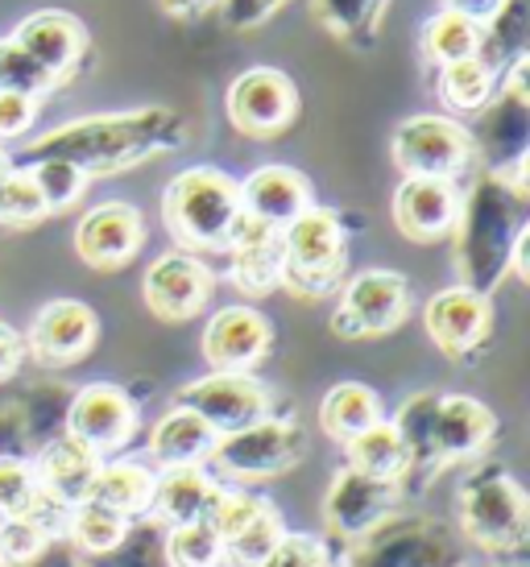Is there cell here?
Masks as SVG:
<instances>
[{
	"mask_svg": "<svg viewBox=\"0 0 530 567\" xmlns=\"http://www.w3.org/2000/svg\"><path fill=\"white\" fill-rule=\"evenodd\" d=\"M465 538L452 522L431 514L394 509L390 518L374 526L365 538L348 543L340 567H460Z\"/></svg>",
	"mask_w": 530,
	"mask_h": 567,
	"instance_id": "cell-6",
	"label": "cell"
},
{
	"mask_svg": "<svg viewBox=\"0 0 530 567\" xmlns=\"http://www.w3.org/2000/svg\"><path fill=\"white\" fill-rule=\"evenodd\" d=\"M92 567H174L166 555V526L154 514H141L129 522L121 543L109 555L92 559Z\"/></svg>",
	"mask_w": 530,
	"mask_h": 567,
	"instance_id": "cell-37",
	"label": "cell"
},
{
	"mask_svg": "<svg viewBox=\"0 0 530 567\" xmlns=\"http://www.w3.org/2000/svg\"><path fill=\"white\" fill-rule=\"evenodd\" d=\"M150 493H154V468L133 456L100 460L95 481L88 488V497L95 505H104V509H112V514H121L129 522L150 514Z\"/></svg>",
	"mask_w": 530,
	"mask_h": 567,
	"instance_id": "cell-29",
	"label": "cell"
},
{
	"mask_svg": "<svg viewBox=\"0 0 530 567\" xmlns=\"http://www.w3.org/2000/svg\"><path fill=\"white\" fill-rule=\"evenodd\" d=\"M26 364V336L9 323H0V381H13Z\"/></svg>",
	"mask_w": 530,
	"mask_h": 567,
	"instance_id": "cell-48",
	"label": "cell"
},
{
	"mask_svg": "<svg viewBox=\"0 0 530 567\" xmlns=\"http://www.w3.org/2000/svg\"><path fill=\"white\" fill-rule=\"evenodd\" d=\"M207 522L224 538V564L233 567H257L265 555L278 547V538L286 535L278 505L262 497V493H249V488L236 485H224Z\"/></svg>",
	"mask_w": 530,
	"mask_h": 567,
	"instance_id": "cell-12",
	"label": "cell"
},
{
	"mask_svg": "<svg viewBox=\"0 0 530 567\" xmlns=\"http://www.w3.org/2000/svg\"><path fill=\"white\" fill-rule=\"evenodd\" d=\"M377 419H381V398H377L369 385H360V381L332 385L328 394H324V402H319V426L340 443L360 435V431L374 426Z\"/></svg>",
	"mask_w": 530,
	"mask_h": 567,
	"instance_id": "cell-33",
	"label": "cell"
},
{
	"mask_svg": "<svg viewBox=\"0 0 530 567\" xmlns=\"http://www.w3.org/2000/svg\"><path fill=\"white\" fill-rule=\"evenodd\" d=\"M0 460H33V443L17 402H0Z\"/></svg>",
	"mask_w": 530,
	"mask_h": 567,
	"instance_id": "cell-47",
	"label": "cell"
},
{
	"mask_svg": "<svg viewBox=\"0 0 530 567\" xmlns=\"http://www.w3.org/2000/svg\"><path fill=\"white\" fill-rule=\"evenodd\" d=\"M390 154L402 174H427V178H448V183H460L477 166L468 125L456 116H444V112L406 116L402 125L394 128Z\"/></svg>",
	"mask_w": 530,
	"mask_h": 567,
	"instance_id": "cell-10",
	"label": "cell"
},
{
	"mask_svg": "<svg viewBox=\"0 0 530 567\" xmlns=\"http://www.w3.org/2000/svg\"><path fill=\"white\" fill-rule=\"evenodd\" d=\"M456 530L493 559H522L530 543V505L501 460H472L456 488Z\"/></svg>",
	"mask_w": 530,
	"mask_h": 567,
	"instance_id": "cell-3",
	"label": "cell"
},
{
	"mask_svg": "<svg viewBox=\"0 0 530 567\" xmlns=\"http://www.w3.org/2000/svg\"><path fill=\"white\" fill-rule=\"evenodd\" d=\"M481 54V25L465 21L460 13H448L439 9L427 25H422V59L427 63H460V59H472Z\"/></svg>",
	"mask_w": 530,
	"mask_h": 567,
	"instance_id": "cell-38",
	"label": "cell"
},
{
	"mask_svg": "<svg viewBox=\"0 0 530 567\" xmlns=\"http://www.w3.org/2000/svg\"><path fill=\"white\" fill-rule=\"evenodd\" d=\"M13 42L26 54H30L38 66H47L54 80L63 83L71 80L79 54L88 47V33L71 13H54V9H42V13H30L21 25L13 30Z\"/></svg>",
	"mask_w": 530,
	"mask_h": 567,
	"instance_id": "cell-26",
	"label": "cell"
},
{
	"mask_svg": "<svg viewBox=\"0 0 530 567\" xmlns=\"http://www.w3.org/2000/svg\"><path fill=\"white\" fill-rule=\"evenodd\" d=\"M88 567H92V564H88Z\"/></svg>",
	"mask_w": 530,
	"mask_h": 567,
	"instance_id": "cell-53",
	"label": "cell"
},
{
	"mask_svg": "<svg viewBox=\"0 0 530 567\" xmlns=\"http://www.w3.org/2000/svg\"><path fill=\"white\" fill-rule=\"evenodd\" d=\"M54 87H59V80L50 75L47 66L33 63L13 38H0V92H21V95L42 100V95L54 92Z\"/></svg>",
	"mask_w": 530,
	"mask_h": 567,
	"instance_id": "cell-41",
	"label": "cell"
},
{
	"mask_svg": "<svg viewBox=\"0 0 530 567\" xmlns=\"http://www.w3.org/2000/svg\"><path fill=\"white\" fill-rule=\"evenodd\" d=\"M228 252V278L241 295H269L282 286V237L278 228L253 220L241 212L233 237L224 245Z\"/></svg>",
	"mask_w": 530,
	"mask_h": 567,
	"instance_id": "cell-23",
	"label": "cell"
},
{
	"mask_svg": "<svg viewBox=\"0 0 530 567\" xmlns=\"http://www.w3.org/2000/svg\"><path fill=\"white\" fill-rule=\"evenodd\" d=\"M312 452L307 431L295 419L282 414H265L257 423L241 426L220 435L207 464L228 481H265V476H282L298 468Z\"/></svg>",
	"mask_w": 530,
	"mask_h": 567,
	"instance_id": "cell-8",
	"label": "cell"
},
{
	"mask_svg": "<svg viewBox=\"0 0 530 567\" xmlns=\"http://www.w3.org/2000/svg\"><path fill=\"white\" fill-rule=\"evenodd\" d=\"M162 220L187 252L224 249L241 220V190L216 166H187L162 190Z\"/></svg>",
	"mask_w": 530,
	"mask_h": 567,
	"instance_id": "cell-4",
	"label": "cell"
},
{
	"mask_svg": "<svg viewBox=\"0 0 530 567\" xmlns=\"http://www.w3.org/2000/svg\"><path fill=\"white\" fill-rule=\"evenodd\" d=\"M282 237V290L295 299H328L340 290L348 269V228L340 212L312 204L278 228Z\"/></svg>",
	"mask_w": 530,
	"mask_h": 567,
	"instance_id": "cell-5",
	"label": "cell"
},
{
	"mask_svg": "<svg viewBox=\"0 0 530 567\" xmlns=\"http://www.w3.org/2000/svg\"><path fill=\"white\" fill-rule=\"evenodd\" d=\"M38 121V100L21 92H0V150L21 142Z\"/></svg>",
	"mask_w": 530,
	"mask_h": 567,
	"instance_id": "cell-45",
	"label": "cell"
},
{
	"mask_svg": "<svg viewBox=\"0 0 530 567\" xmlns=\"http://www.w3.org/2000/svg\"><path fill=\"white\" fill-rule=\"evenodd\" d=\"M460 216V183L427 178V174H402L394 190V224L415 245H436L452 237Z\"/></svg>",
	"mask_w": 530,
	"mask_h": 567,
	"instance_id": "cell-22",
	"label": "cell"
},
{
	"mask_svg": "<svg viewBox=\"0 0 530 567\" xmlns=\"http://www.w3.org/2000/svg\"><path fill=\"white\" fill-rule=\"evenodd\" d=\"M95 336H100V319L88 302L54 299L33 316L30 331H26V357H33L47 369H67L92 352Z\"/></svg>",
	"mask_w": 530,
	"mask_h": 567,
	"instance_id": "cell-20",
	"label": "cell"
},
{
	"mask_svg": "<svg viewBox=\"0 0 530 567\" xmlns=\"http://www.w3.org/2000/svg\"><path fill=\"white\" fill-rule=\"evenodd\" d=\"M71 398H75V390H71V385H63V381H54V378L33 381V385H26V390L13 398L17 410H21V419H26V431H30L33 452H38L42 443L67 435Z\"/></svg>",
	"mask_w": 530,
	"mask_h": 567,
	"instance_id": "cell-32",
	"label": "cell"
},
{
	"mask_svg": "<svg viewBox=\"0 0 530 567\" xmlns=\"http://www.w3.org/2000/svg\"><path fill=\"white\" fill-rule=\"evenodd\" d=\"M274 348V323L249 307V302H228L203 328V361L212 373H253Z\"/></svg>",
	"mask_w": 530,
	"mask_h": 567,
	"instance_id": "cell-19",
	"label": "cell"
},
{
	"mask_svg": "<svg viewBox=\"0 0 530 567\" xmlns=\"http://www.w3.org/2000/svg\"><path fill=\"white\" fill-rule=\"evenodd\" d=\"M50 207L42 199V190L33 187L30 171H13L4 174V183H0V224H9V228H26V224H38L47 220Z\"/></svg>",
	"mask_w": 530,
	"mask_h": 567,
	"instance_id": "cell-42",
	"label": "cell"
},
{
	"mask_svg": "<svg viewBox=\"0 0 530 567\" xmlns=\"http://www.w3.org/2000/svg\"><path fill=\"white\" fill-rule=\"evenodd\" d=\"M145 245V220L141 212L125 199H109L95 204L92 212H83V220L75 224V252L83 266L92 269H121Z\"/></svg>",
	"mask_w": 530,
	"mask_h": 567,
	"instance_id": "cell-21",
	"label": "cell"
},
{
	"mask_svg": "<svg viewBox=\"0 0 530 567\" xmlns=\"http://www.w3.org/2000/svg\"><path fill=\"white\" fill-rule=\"evenodd\" d=\"M30 464H33L38 488H42L54 505L71 509V505H79L88 497V488H92V481H95V468H100V456H95L88 443H79L75 435L67 431L59 440L42 443V447L33 452Z\"/></svg>",
	"mask_w": 530,
	"mask_h": 567,
	"instance_id": "cell-24",
	"label": "cell"
},
{
	"mask_svg": "<svg viewBox=\"0 0 530 567\" xmlns=\"http://www.w3.org/2000/svg\"><path fill=\"white\" fill-rule=\"evenodd\" d=\"M236 190H241V212L269 228H286L298 212L315 204L312 183L291 166H257L245 183H236Z\"/></svg>",
	"mask_w": 530,
	"mask_h": 567,
	"instance_id": "cell-27",
	"label": "cell"
},
{
	"mask_svg": "<svg viewBox=\"0 0 530 567\" xmlns=\"http://www.w3.org/2000/svg\"><path fill=\"white\" fill-rule=\"evenodd\" d=\"M398 505H402V488L394 481H377V476L344 464L340 473L332 476L328 493H324V522L336 538L357 543L390 518Z\"/></svg>",
	"mask_w": 530,
	"mask_h": 567,
	"instance_id": "cell-16",
	"label": "cell"
},
{
	"mask_svg": "<svg viewBox=\"0 0 530 567\" xmlns=\"http://www.w3.org/2000/svg\"><path fill=\"white\" fill-rule=\"evenodd\" d=\"M191 142V125L179 109L166 104H145V109L129 112H104V116H79L67 125L42 133L38 142L21 150V158H63L88 174V178H109V174H125L133 166L162 158V154H179Z\"/></svg>",
	"mask_w": 530,
	"mask_h": 567,
	"instance_id": "cell-1",
	"label": "cell"
},
{
	"mask_svg": "<svg viewBox=\"0 0 530 567\" xmlns=\"http://www.w3.org/2000/svg\"><path fill=\"white\" fill-rule=\"evenodd\" d=\"M422 328L444 357H452L460 364L477 361L489 344V331H493V302L481 290L456 282L431 295V302L422 307Z\"/></svg>",
	"mask_w": 530,
	"mask_h": 567,
	"instance_id": "cell-13",
	"label": "cell"
},
{
	"mask_svg": "<svg viewBox=\"0 0 530 567\" xmlns=\"http://www.w3.org/2000/svg\"><path fill=\"white\" fill-rule=\"evenodd\" d=\"M315 21L353 50H374L390 13V0H312Z\"/></svg>",
	"mask_w": 530,
	"mask_h": 567,
	"instance_id": "cell-31",
	"label": "cell"
},
{
	"mask_svg": "<svg viewBox=\"0 0 530 567\" xmlns=\"http://www.w3.org/2000/svg\"><path fill=\"white\" fill-rule=\"evenodd\" d=\"M13 166L30 171L33 187L42 190V199H47L50 212H63V207L79 204V195L88 187V174L63 158H33V162H13Z\"/></svg>",
	"mask_w": 530,
	"mask_h": 567,
	"instance_id": "cell-40",
	"label": "cell"
},
{
	"mask_svg": "<svg viewBox=\"0 0 530 567\" xmlns=\"http://www.w3.org/2000/svg\"><path fill=\"white\" fill-rule=\"evenodd\" d=\"M174 402L195 410L216 435H228L269 414V385H262L253 373H207L200 381H187Z\"/></svg>",
	"mask_w": 530,
	"mask_h": 567,
	"instance_id": "cell-17",
	"label": "cell"
},
{
	"mask_svg": "<svg viewBox=\"0 0 530 567\" xmlns=\"http://www.w3.org/2000/svg\"><path fill=\"white\" fill-rule=\"evenodd\" d=\"M13 171V158H9V150H0V183H4V174Z\"/></svg>",
	"mask_w": 530,
	"mask_h": 567,
	"instance_id": "cell-51",
	"label": "cell"
},
{
	"mask_svg": "<svg viewBox=\"0 0 530 567\" xmlns=\"http://www.w3.org/2000/svg\"><path fill=\"white\" fill-rule=\"evenodd\" d=\"M460 567H468V564H460Z\"/></svg>",
	"mask_w": 530,
	"mask_h": 567,
	"instance_id": "cell-52",
	"label": "cell"
},
{
	"mask_svg": "<svg viewBox=\"0 0 530 567\" xmlns=\"http://www.w3.org/2000/svg\"><path fill=\"white\" fill-rule=\"evenodd\" d=\"M157 4H162L171 17H195V13H203L212 0H157Z\"/></svg>",
	"mask_w": 530,
	"mask_h": 567,
	"instance_id": "cell-50",
	"label": "cell"
},
{
	"mask_svg": "<svg viewBox=\"0 0 530 567\" xmlns=\"http://www.w3.org/2000/svg\"><path fill=\"white\" fill-rule=\"evenodd\" d=\"M527 183L501 178V174H477L460 195V216H456V269L460 282L493 295L506 274H510V252H514L527 216Z\"/></svg>",
	"mask_w": 530,
	"mask_h": 567,
	"instance_id": "cell-2",
	"label": "cell"
},
{
	"mask_svg": "<svg viewBox=\"0 0 530 567\" xmlns=\"http://www.w3.org/2000/svg\"><path fill=\"white\" fill-rule=\"evenodd\" d=\"M436 92L444 100V109H452L456 116H477L498 92V71L485 63L481 54H472V59L439 66Z\"/></svg>",
	"mask_w": 530,
	"mask_h": 567,
	"instance_id": "cell-34",
	"label": "cell"
},
{
	"mask_svg": "<svg viewBox=\"0 0 530 567\" xmlns=\"http://www.w3.org/2000/svg\"><path fill=\"white\" fill-rule=\"evenodd\" d=\"M38 502L30 460H0V518H17Z\"/></svg>",
	"mask_w": 530,
	"mask_h": 567,
	"instance_id": "cell-44",
	"label": "cell"
},
{
	"mask_svg": "<svg viewBox=\"0 0 530 567\" xmlns=\"http://www.w3.org/2000/svg\"><path fill=\"white\" fill-rule=\"evenodd\" d=\"M344 464H353L360 473L377 476V481H394L402 488L406 473H410V456H406V443L398 435V426L390 419H377L374 426H365L360 435L344 443Z\"/></svg>",
	"mask_w": 530,
	"mask_h": 567,
	"instance_id": "cell-30",
	"label": "cell"
},
{
	"mask_svg": "<svg viewBox=\"0 0 530 567\" xmlns=\"http://www.w3.org/2000/svg\"><path fill=\"white\" fill-rule=\"evenodd\" d=\"M282 4H286V0H220V21H224L228 30L245 33V30L265 25Z\"/></svg>",
	"mask_w": 530,
	"mask_h": 567,
	"instance_id": "cell-46",
	"label": "cell"
},
{
	"mask_svg": "<svg viewBox=\"0 0 530 567\" xmlns=\"http://www.w3.org/2000/svg\"><path fill=\"white\" fill-rule=\"evenodd\" d=\"M530 42V0H501L498 13L481 25V59L493 71H506V66L527 54Z\"/></svg>",
	"mask_w": 530,
	"mask_h": 567,
	"instance_id": "cell-35",
	"label": "cell"
},
{
	"mask_svg": "<svg viewBox=\"0 0 530 567\" xmlns=\"http://www.w3.org/2000/svg\"><path fill=\"white\" fill-rule=\"evenodd\" d=\"M257 567H340V559H336L328 538L286 530V535L278 538V547L265 555Z\"/></svg>",
	"mask_w": 530,
	"mask_h": 567,
	"instance_id": "cell-43",
	"label": "cell"
},
{
	"mask_svg": "<svg viewBox=\"0 0 530 567\" xmlns=\"http://www.w3.org/2000/svg\"><path fill=\"white\" fill-rule=\"evenodd\" d=\"M498 435V419L493 410L468 394H439L431 406V423H427V452L415 481L406 485V497H419L427 481H436L439 468L448 464H472L489 452V443Z\"/></svg>",
	"mask_w": 530,
	"mask_h": 567,
	"instance_id": "cell-9",
	"label": "cell"
},
{
	"mask_svg": "<svg viewBox=\"0 0 530 567\" xmlns=\"http://www.w3.org/2000/svg\"><path fill=\"white\" fill-rule=\"evenodd\" d=\"M212 286H216V278H212V269L200 252L174 249L150 261L145 278H141V295H145V307L157 319L183 323V319H195L207 307Z\"/></svg>",
	"mask_w": 530,
	"mask_h": 567,
	"instance_id": "cell-18",
	"label": "cell"
},
{
	"mask_svg": "<svg viewBox=\"0 0 530 567\" xmlns=\"http://www.w3.org/2000/svg\"><path fill=\"white\" fill-rule=\"evenodd\" d=\"M410 282L398 269H360L340 282V302L332 311V331L340 340H374L402 328L410 316Z\"/></svg>",
	"mask_w": 530,
	"mask_h": 567,
	"instance_id": "cell-11",
	"label": "cell"
},
{
	"mask_svg": "<svg viewBox=\"0 0 530 567\" xmlns=\"http://www.w3.org/2000/svg\"><path fill=\"white\" fill-rule=\"evenodd\" d=\"M501 0H444V9L448 13H460L465 21H472V25H485L489 17L498 13Z\"/></svg>",
	"mask_w": 530,
	"mask_h": 567,
	"instance_id": "cell-49",
	"label": "cell"
},
{
	"mask_svg": "<svg viewBox=\"0 0 530 567\" xmlns=\"http://www.w3.org/2000/svg\"><path fill=\"white\" fill-rule=\"evenodd\" d=\"M216 431L203 423L195 410L179 406L174 402L154 426H150V460H157L162 468H174V464H207L212 447H216Z\"/></svg>",
	"mask_w": 530,
	"mask_h": 567,
	"instance_id": "cell-28",
	"label": "cell"
},
{
	"mask_svg": "<svg viewBox=\"0 0 530 567\" xmlns=\"http://www.w3.org/2000/svg\"><path fill=\"white\" fill-rule=\"evenodd\" d=\"M137 423L141 410L133 394L125 385H112V381H92V385L75 390L71 414H67V431L79 443H88L100 460L121 456L137 435Z\"/></svg>",
	"mask_w": 530,
	"mask_h": 567,
	"instance_id": "cell-14",
	"label": "cell"
},
{
	"mask_svg": "<svg viewBox=\"0 0 530 567\" xmlns=\"http://www.w3.org/2000/svg\"><path fill=\"white\" fill-rule=\"evenodd\" d=\"M224 481L216 473H207L203 464H174L154 473V493H150V514L162 526H179V522L207 518L212 505L220 502Z\"/></svg>",
	"mask_w": 530,
	"mask_h": 567,
	"instance_id": "cell-25",
	"label": "cell"
},
{
	"mask_svg": "<svg viewBox=\"0 0 530 567\" xmlns=\"http://www.w3.org/2000/svg\"><path fill=\"white\" fill-rule=\"evenodd\" d=\"M125 526H129V518L112 514V509H104V505H95L92 497H83L79 505H71L63 535H67V543H71V547L92 564V559L109 555L112 547L121 543Z\"/></svg>",
	"mask_w": 530,
	"mask_h": 567,
	"instance_id": "cell-36",
	"label": "cell"
},
{
	"mask_svg": "<svg viewBox=\"0 0 530 567\" xmlns=\"http://www.w3.org/2000/svg\"><path fill=\"white\" fill-rule=\"evenodd\" d=\"M166 555L174 567H224V538L207 518L166 526Z\"/></svg>",
	"mask_w": 530,
	"mask_h": 567,
	"instance_id": "cell-39",
	"label": "cell"
},
{
	"mask_svg": "<svg viewBox=\"0 0 530 567\" xmlns=\"http://www.w3.org/2000/svg\"><path fill=\"white\" fill-rule=\"evenodd\" d=\"M530 54L514 59L498 75L493 100L477 112L472 133V154L485 174H501L527 183V158H530V87H527Z\"/></svg>",
	"mask_w": 530,
	"mask_h": 567,
	"instance_id": "cell-7",
	"label": "cell"
},
{
	"mask_svg": "<svg viewBox=\"0 0 530 567\" xmlns=\"http://www.w3.org/2000/svg\"><path fill=\"white\" fill-rule=\"evenodd\" d=\"M224 104H228V121L236 133L265 142V137H278L295 121L298 92L278 66H249L228 83Z\"/></svg>",
	"mask_w": 530,
	"mask_h": 567,
	"instance_id": "cell-15",
	"label": "cell"
}]
</instances>
